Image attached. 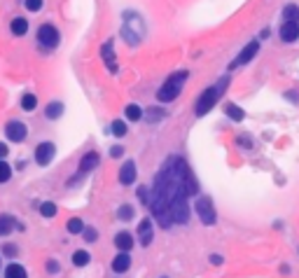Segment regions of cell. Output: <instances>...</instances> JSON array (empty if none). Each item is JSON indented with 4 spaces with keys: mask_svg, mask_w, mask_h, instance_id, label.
<instances>
[{
    "mask_svg": "<svg viewBox=\"0 0 299 278\" xmlns=\"http://www.w3.org/2000/svg\"><path fill=\"white\" fill-rule=\"evenodd\" d=\"M227 87H229V75H224L222 80H218L213 87H208L204 94L199 96L197 103H194V115H197V117L208 115V112L215 108V103L222 98V94L227 91Z\"/></svg>",
    "mask_w": 299,
    "mask_h": 278,
    "instance_id": "1",
    "label": "cell"
},
{
    "mask_svg": "<svg viewBox=\"0 0 299 278\" xmlns=\"http://www.w3.org/2000/svg\"><path fill=\"white\" fill-rule=\"evenodd\" d=\"M185 80H187V70L173 73L169 80H166L162 87H159V91H157V101H162V103L176 101L178 94H180V89H183V84H185Z\"/></svg>",
    "mask_w": 299,
    "mask_h": 278,
    "instance_id": "2",
    "label": "cell"
},
{
    "mask_svg": "<svg viewBox=\"0 0 299 278\" xmlns=\"http://www.w3.org/2000/svg\"><path fill=\"white\" fill-rule=\"evenodd\" d=\"M143 35H145L143 19L133 12H126V17H124V38L129 40V45H138L143 40Z\"/></svg>",
    "mask_w": 299,
    "mask_h": 278,
    "instance_id": "3",
    "label": "cell"
},
{
    "mask_svg": "<svg viewBox=\"0 0 299 278\" xmlns=\"http://www.w3.org/2000/svg\"><path fill=\"white\" fill-rule=\"evenodd\" d=\"M194 210H197L199 220L206 224V227H213L218 222V213H215V206H213L211 197H199L197 204H194Z\"/></svg>",
    "mask_w": 299,
    "mask_h": 278,
    "instance_id": "4",
    "label": "cell"
},
{
    "mask_svg": "<svg viewBox=\"0 0 299 278\" xmlns=\"http://www.w3.org/2000/svg\"><path fill=\"white\" fill-rule=\"evenodd\" d=\"M38 42H40L42 47L54 49L56 45H59V31H56L52 24H42V26L38 28Z\"/></svg>",
    "mask_w": 299,
    "mask_h": 278,
    "instance_id": "5",
    "label": "cell"
},
{
    "mask_svg": "<svg viewBox=\"0 0 299 278\" xmlns=\"http://www.w3.org/2000/svg\"><path fill=\"white\" fill-rule=\"evenodd\" d=\"M26 133H28L26 124L19 122V119H10V122L5 124V136L10 143H21L26 138Z\"/></svg>",
    "mask_w": 299,
    "mask_h": 278,
    "instance_id": "6",
    "label": "cell"
},
{
    "mask_svg": "<svg viewBox=\"0 0 299 278\" xmlns=\"http://www.w3.org/2000/svg\"><path fill=\"white\" fill-rule=\"evenodd\" d=\"M257 52H259V42H257V40L248 42V45H245V47H243V52H241V54H238L236 59H234V61L229 63V70L238 68V66H245V63H248V61H252V59H255V54H257Z\"/></svg>",
    "mask_w": 299,
    "mask_h": 278,
    "instance_id": "7",
    "label": "cell"
},
{
    "mask_svg": "<svg viewBox=\"0 0 299 278\" xmlns=\"http://www.w3.org/2000/svg\"><path fill=\"white\" fill-rule=\"evenodd\" d=\"M54 152H56L54 143H49V141L40 143V145L35 148V162H38V166H47V164L54 159Z\"/></svg>",
    "mask_w": 299,
    "mask_h": 278,
    "instance_id": "8",
    "label": "cell"
},
{
    "mask_svg": "<svg viewBox=\"0 0 299 278\" xmlns=\"http://www.w3.org/2000/svg\"><path fill=\"white\" fill-rule=\"evenodd\" d=\"M138 241H140V245H145V248L155 241V227H152V220H150V217H143L140 224H138Z\"/></svg>",
    "mask_w": 299,
    "mask_h": 278,
    "instance_id": "9",
    "label": "cell"
},
{
    "mask_svg": "<svg viewBox=\"0 0 299 278\" xmlns=\"http://www.w3.org/2000/svg\"><path fill=\"white\" fill-rule=\"evenodd\" d=\"M101 56L103 61H105V68L110 70V73H117V61H115V42L112 40H105V45L101 47Z\"/></svg>",
    "mask_w": 299,
    "mask_h": 278,
    "instance_id": "10",
    "label": "cell"
},
{
    "mask_svg": "<svg viewBox=\"0 0 299 278\" xmlns=\"http://www.w3.org/2000/svg\"><path fill=\"white\" fill-rule=\"evenodd\" d=\"M96 166H98V155H96V152H87V155L80 159V169H77V176H75V178L87 176L89 171H94ZM75 178H73V180H75Z\"/></svg>",
    "mask_w": 299,
    "mask_h": 278,
    "instance_id": "11",
    "label": "cell"
},
{
    "mask_svg": "<svg viewBox=\"0 0 299 278\" xmlns=\"http://www.w3.org/2000/svg\"><path fill=\"white\" fill-rule=\"evenodd\" d=\"M278 35H280V40L283 42H294L299 38V24L297 21H285V24L280 26Z\"/></svg>",
    "mask_w": 299,
    "mask_h": 278,
    "instance_id": "12",
    "label": "cell"
},
{
    "mask_svg": "<svg viewBox=\"0 0 299 278\" xmlns=\"http://www.w3.org/2000/svg\"><path fill=\"white\" fill-rule=\"evenodd\" d=\"M129 266H131V255L129 252H124V250H119L115 255V259H112V271L124 273V271H129Z\"/></svg>",
    "mask_w": 299,
    "mask_h": 278,
    "instance_id": "13",
    "label": "cell"
},
{
    "mask_svg": "<svg viewBox=\"0 0 299 278\" xmlns=\"http://www.w3.org/2000/svg\"><path fill=\"white\" fill-rule=\"evenodd\" d=\"M119 183L122 185L136 183V162H124L122 171H119Z\"/></svg>",
    "mask_w": 299,
    "mask_h": 278,
    "instance_id": "14",
    "label": "cell"
},
{
    "mask_svg": "<svg viewBox=\"0 0 299 278\" xmlns=\"http://www.w3.org/2000/svg\"><path fill=\"white\" fill-rule=\"evenodd\" d=\"M115 245L119 248V250L129 252V250H131V245H133V236H131L129 231H119V234L115 236Z\"/></svg>",
    "mask_w": 299,
    "mask_h": 278,
    "instance_id": "15",
    "label": "cell"
},
{
    "mask_svg": "<svg viewBox=\"0 0 299 278\" xmlns=\"http://www.w3.org/2000/svg\"><path fill=\"white\" fill-rule=\"evenodd\" d=\"M124 115H126V119H131V122H138V119L145 115V110L140 108V105H136V103H129V105L124 108Z\"/></svg>",
    "mask_w": 299,
    "mask_h": 278,
    "instance_id": "16",
    "label": "cell"
},
{
    "mask_svg": "<svg viewBox=\"0 0 299 278\" xmlns=\"http://www.w3.org/2000/svg\"><path fill=\"white\" fill-rule=\"evenodd\" d=\"M5 278H28V273L21 264L12 262V264H7V269H5Z\"/></svg>",
    "mask_w": 299,
    "mask_h": 278,
    "instance_id": "17",
    "label": "cell"
},
{
    "mask_svg": "<svg viewBox=\"0 0 299 278\" xmlns=\"http://www.w3.org/2000/svg\"><path fill=\"white\" fill-rule=\"evenodd\" d=\"M35 105H38V98H35V94H31V91H28V94L21 96V110H24V112H33Z\"/></svg>",
    "mask_w": 299,
    "mask_h": 278,
    "instance_id": "18",
    "label": "cell"
},
{
    "mask_svg": "<svg viewBox=\"0 0 299 278\" xmlns=\"http://www.w3.org/2000/svg\"><path fill=\"white\" fill-rule=\"evenodd\" d=\"M12 33L14 35H26L28 33V19H24V17L12 19Z\"/></svg>",
    "mask_w": 299,
    "mask_h": 278,
    "instance_id": "19",
    "label": "cell"
},
{
    "mask_svg": "<svg viewBox=\"0 0 299 278\" xmlns=\"http://www.w3.org/2000/svg\"><path fill=\"white\" fill-rule=\"evenodd\" d=\"M45 115L49 117V119H59V117L63 115V103L54 101V103H49L47 110H45Z\"/></svg>",
    "mask_w": 299,
    "mask_h": 278,
    "instance_id": "20",
    "label": "cell"
},
{
    "mask_svg": "<svg viewBox=\"0 0 299 278\" xmlns=\"http://www.w3.org/2000/svg\"><path fill=\"white\" fill-rule=\"evenodd\" d=\"M14 229V220L5 213H0V236H7L10 231Z\"/></svg>",
    "mask_w": 299,
    "mask_h": 278,
    "instance_id": "21",
    "label": "cell"
},
{
    "mask_svg": "<svg viewBox=\"0 0 299 278\" xmlns=\"http://www.w3.org/2000/svg\"><path fill=\"white\" fill-rule=\"evenodd\" d=\"M91 262V255L87 250H75L73 252V264L75 266H87Z\"/></svg>",
    "mask_w": 299,
    "mask_h": 278,
    "instance_id": "22",
    "label": "cell"
},
{
    "mask_svg": "<svg viewBox=\"0 0 299 278\" xmlns=\"http://www.w3.org/2000/svg\"><path fill=\"white\" fill-rule=\"evenodd\" d=\"M224 110H227V115H229L231 119H234V122H241V119H243V117H245V112H243V110L238 108V105H234V103H229V105H227V108H224Z\"/></svg>",
    "mask_w": 299,
    "mask_h": 278,
    "instance_id": "23",
    "label": "cell"
},
{
    "mask_svg": "<svg viewBox=\"0 0 299 278\" xmlns=\"http://www.w3.org/2000/svg\"><path fill=\"white\" fill-rule=\"evenodd\" d=\"M84 227H87V224L82 222L80 217H70V220H68V231H70V234H82Z\"/></svg>",
    "mask_w": 299,
    "mask_h": 278,
    "instance_id": "24",
    "label": "cell"
},
{
    "mask_svg": "<svg viewBox=\"0 0 299 278\" xmlns=\"http://www.w3.org/2000/svg\"><path fill=\"white\" fill-rule=\"evenodd\" d=\"M283 14H285V21H297L299 24V7L297 5H285Z\"/></svg>",
    "mask_w": 299,
    "mask_h": 278,
    "instance_id": "25",
    "label": "cell"
},
{
    "mask_svg": "<svg viewBox=\"0 0 299 278\" xmlns=\"http://www.w3.org/2000/svg\"><path fill=\"white\" fill-rule=\"evenodd\" d=\"M12 178V169H10V164H5L3 159H0V185L7 183Z\"/></svg>",
    "mask_w": 299,
    "mask_h": 278,
    "instance_id": "26",
    "label": "cell"
},
{
    "mask_svg": "<svg viewBox=\"0 0 299 278\" xmlns=\"http://www.w3.org/2000/svg\"><path fill=\"white\" fill-rule=\"evenodd\" d=\"M40 215L42 217H54L56 215V206L52 204V201H45V204L40 206Z\"/></svg>",
    "mask_w": 299,
    "mask_h": 278,
    "instance_id": "27",
    "label": "cell"
},
{
    "mask_svg": "<svg viewBox=\"0 0 299 278\" xmlns=\"http://www.w3.org/2000/svg\"><path fill=\"white\" fill-rule=\"evenodd\" d=\"M126 131H129V129H126V124H124L122 119H115V122H112V133H115L117 138L126 136Z\"/></svg>",
    "mask_w": 299,
    "mask_h": 278,
    "instance_id": "28",
    "label": "cell"
},
{
    "mask_svg": "<svg viewBox=\"0 0 299 278\" xmlns=\"http://www.w3.org/2000/svg\"><path fill=\"white\" fill-rule=\"evenodd\" d=\"M117 215H119V220H124V222H129L131 217H133V208H131V206H122Z\"/></svg>",
    "mask_w": 299,
    "mask_h": 278,
    "instance_id": "29",
    "label": "cell"
},
{
    "mask_svg": "<svg viewBox=\"0 0 299 278\" xmlns=\"http://www.w3.org/2000/svg\"><path fill=\"white\" fill-rule=\"evenodd\" d=\"M24 5H26L28 12H38L42 7V0H24Z\"/></svg>",
    "mask_w": 299,
    "mask_h": 278,
    "instance_id": "30",
    "label": "cell"
},
{
    "mask_svg": "<svg viewBox=\"0 0 299 278\" xmlns=\"http://www.w3.org/2000/svg\"><path fill=\"white\" fill-rule=\"evenodd\" d=\"M82 236H84V241H89V243H94V241H96V229H91V227H84V231H82Z\"/></svg>",
    "mask_w": 299,
    "mask_h": 278,
    "instance_id": "31",
    "label": "cell"
},
{
    "mask_svg": "<svg viewBox=\"0 0 299 278\" xmlns=\"http://www.w3.org/2000/svg\"><path fill=\"white\" fill-rule=\"evenodd\" d=\"M138 199H140L145 206H150V192L145 190V187H140V190H138Z\"/></svg>",
    "mask_w": 299,
    "mask_h": 278,
    "instance_id": "32",
    "label": "cell"
},
{
    "mask_svg": "<svg viewBox=\"0 0 299 278\" xmlns=\"http://www.w3.org/2000/svg\"><path fill=\"white\" fill-rule=\"evenodd\" d=\"M47 271H49V273H56V271H59V262H56V259H49V262H47Z\"/></svg>",
    "mask_w": 299,
    "mask_h": 278,
    "instance_id": "33",
    "label": "cell"
},
{
    "mask_svg": "<svg viewBox=\"0 0 299 278\" xmlns=\"http://www.w3.org/2000/svg\"><path fill=\"white\" fill-rule=\"evenodd\" d=\"M122 155H124V148H112L110 150V157H115V159H119Z\"/></svg>",
    "mask_w": 299,
    "mask_h": 278,
    "instance_id": "34",
    "label": "cell"
},
{
    "mask_svg": "<svg viewBox=\"0 0 299 278\" xmlns=\"http://www.w3.org/2000/svg\"><path fill=\"white\" fill-rule=\"evenodd\" d=\"M7 152H10V148H7L5 143H0V159H3V157H7Z\"/></svg>",
    "mask_w": 299,
    "mask_h": 278,
    "instance_id": "35",
    "label": "cell"
},
{
    "mask_svg": "<svg viewBox=\"0 0 299 278\" xmlns=\"http://www.w3.org/2000/svg\"><path fill=\"white\" fill-rule=\"evenodd\" d=\"M211 262L213 264H222V257L220 255H211Z\"/></svg>",
    "mask_w": 299,
    "mask_h": 278,
    "instance_id": "36",
    "label": "cell"
},
{
    "mask_svg": "<svg viewBox=\"0 0 299 278\" xmlns=\"http://www.w3.org/2000/svg\"><path fill=\"white\" fill-rule=\"evenodd\" d=\"M164 278H166V276H164Z\"/></svg>",
    "mask_w": 299,
    "mask_h": 278,
    "instance_id": "37",
    "label": "cell"
}]
</instances>
